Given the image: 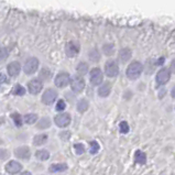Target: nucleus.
Returning <instances> with one entry per match:
<instances>
[{
    "mask_svg": "<svg viewBox=\"0 0 175 175\" xmlns=\"http://www.w3.org/2000/svg\"><path fill=\"white\" fill-rule=\"evenodd\" d=\"M171 70H172L173 73H175V60L171 63Z\"/></svg>",
    "mask_w": 175,
    "mask_h": 175,
    "instance_id": "36",
    "label": "nucleus"
},
{
    "mask_svg": "<svg viewBox=\"0 0 175 175\" xmlns=\"http://www.w3.org/2000/svg\"><path fill=\"white\" fill-rule=\"evenodd\" d=\"M22 165L17 161H10L6 165V171H7L9 174H17L21 171Z\"/></svg>",
    "mask_w": 175,
    "mask_h": 175,
    "instance_id": "13",
    "label": "nucleus"
},
{
    "mask_svg": "<svg viewBox=\"0 0 175 175\" xmlns=\"http://www.w3.org/2000/svg\"><path fill=\"white\" fill-rule=\"evenodd\" d=\"M38 67H39V60L35 57H31L25 62L23 70H25V74L31 75V74H34L38 71Z\"/></svg>",
    "mask_w": 175,
    "mask_h": 175,
    "instance_id": "2",
    "label": "nucleus"
},
{
    "mask_svg": "<svg viewBox=\"0 0 175 175\" xmlns=\"http://www.w3.org/2000/svg\"><path fill=\"white\" fill-rule=\"evenodd\" d=\"M110 92H111V85H110V83H105L98 89V94H99L100 97H107V96H109Z\"/></svg>",
    "mask_w": 175,
    "mask_h": 175,
    "instance_id": "16",
    "label": "nucleus"
},
{
    "mask_svg": "<svg viewBox=\"0 0 175 175\" xmlns=\"http://www.w3.org/2000/svg\"><path fill=\"white\" fill-rule=\"evenodd\" d=\"M142 71H143V66L140 62H132L127 68L126 74L129 79H137L139 76L141 75Z\"/></svg>",
    "mask_w": 175,
    "mask_h": 175,
    "instance_id": "1",
    "label": "nucleus"
},
{
    "mask_svg": "<svg viewBox=\"0 0 175 175\" xmlns=\"http://www.w3.org/2000/svg\"><path fill=\"white\" fill-rule=\"evenodd\" d=\"M50 126H51V120H50V118H47V117H44V118H42V119L38 122V128H39V129H46V128H49Z\"/></svg>",
    "mask_w": 175,
    "mask_h": 175,
    "instance_id": "21",
    "label": "nucleus"
},
{
    "mask_svg": "<svg viewBox=\"0 0 175 175\" xmlns=\"http://www.w3.org/2000/svg\"><path fill=\"white\" fill-rule=\"evenodd\" d=\"M11 92H12V95H16V96H23L25 94V89L22 87L21 85H16L15 87L12 88Z\"/></svg>",
    "mask_w": 175,
    "mask_h": 175,
    "instance_id": "24",
    "label": "nucleus"
},
{
    "mask_svg": "<svg viewBox=\"0 0 175 175\" xmlns=\"http://www.w3.org/2000/svg\"><path fill=\"white\" fill-rule=\"evenodd\" d=\"M102 51L105 52L106 55H112V54H114V45H111V44H106V45H104V47H102Z\"/></svg>",
    "mask_w": 175,
    "mask_h": 175,
    "instance_id": "30",
    "label": "nucleus"
},
{
    "mask_svg": "<svg viewBox=\"0 0 175 175\" xmlns=\"http://www.w3.org/2000/svg\"><path fill=\"white\" fill-rule=\"evenodd\" d=\"M89 146H90L89 151L92 154H96L99 151V144L97 143V141H92L89 143Z\"/></svg>",
    "mask_w": 175,
    "mask_h": 175,
    "instance_id": "28",
    "label": "nucleus"
},
{
    "mask_svg": "<svg viewBox=\"0 0 175 175\" xmlns=\"http://www.w3.org/2000/svg\"><path fill=\"white\" fill-rule=\"evenodd\" d=\"M88 106H89V104H88L87 100L82 99V100H79L77 104V110L79 112H85L86 110L88 109Z\"/></svg>",
    "mask_w": 175,
    "mask_h": 175,
    "instance_id": "22",
    "label": "nucleus"
},
{
    "mask_svg": "<svg viewBox=\"0 0 175 175\" xmlns=\"http://www.w3.org/2000/svg\"><path fill=\"white\" fill-rule=\"evenodd\" d=\"M90 83L95 86L102 83V72L100 68L96 67L92 70V72H90Z\"/></svg>",
    "mask_w": 175,
    "mask_h": 175,
    "instance_id": "9",
    "label": "nucleus"
},
{
    "mask_svg": "<svg viewBox=\"0 0 175 175\" xmlns=\"http://www.w3.org/2000/svg\"><path fill=\"white\" fill-rule=\"evenodd\" d=\"M20 175H32V174H31L30 172H28V171H27V172H22Z\"/></svg>",
    "mask_w": 175,
    "mask_h": 175,
    "instance_id": "38",
    "label": "nucleus"
},
{
    "mask_svg": "<svg viewBox=\"0 0 175 175\" xmlns=\"http://www.w3.org/2000/svg\"><path fill=\"white\" fill-rule=\"evenodd\" d=\"M74 149H75L76 154H79V155L85 152V146H84V144H82V143H76L75 146H74Z\"/></svg>",
    "mask_w": 175,
    "mask_h": 175,
    "instance_id": "31",
    "label": "nucleus"
},
{
    "mask_svg": "<svg viewBox=\"0 0 175 175\" xmlns=\"http://www.w3.org/2000/svg\"><path fill=\"white\" fill-rule=\"evenodd\" d=\"M71 87L72 90L75 92H83L85 88V80L80 76H74L71 80Z\"/></svg>",
    "mask_w": 175,
    "mask_h": 175,
    "instance_id": "5",
    "label": "nucleus"
},
{
    "mask_svg": "<svg viewBox=\"0 0 175 175\" xmlns=\"http://www.w3.org/2000/svg\"><path fill=\"white\" fill-rule=\"evenodd\" d=\"M35 156H37V159L40 161H46V160H49V158H50V152L46 150H39L35 152Z\"/></svg>",
    "mask_w": 175,
    "mask_h": 175,
    "instance_id": "19",
    "label": "nucleus"
},
{
    "mask_svg": "<svg viewBox=\"0 0 175 175\" xmlns=\"http://www.w3.org/2000/svg\"><path fill=\"white\" fill-rule=\"evenodd\" d=\"M15 154L17 158L21 159V160H29L31 156V151L28 146H20V148L16 149Z\"/></svg>",
    "mask_w": 175,
    "mask_h": 175,
    "instance_id": "12",
    "label": "nucleus"
},
{
    "mask_svg": "<svg viewBox=\"0 0 175 175\" xmlns=\"http://www.w3.org/2000/svg\"><path fill=\"white\" fill-rule=\"evenodd\" d=\"M11 118L13 119V121H15V123H16V126H17V127H21L22 126V119H21V116H20L19 114L15 112V114H11Z\"/></svg>",
    "mask_w": 175,
    "mask_h": 175,
    "instance_id": "29",
    "label": "nucleus"
},
{
    "mask_svg": "<svg viewBox=\"0 0 175 175\" xmlns=\"http://www.w3.org/2000/svg\"><path fill=\"white\" fill-rule=\"evenodd\" d=\"M89 57L90 60H92V62H98L99 61V54H98V52L96 51V50H92V52L89 53Z\"/></svg>",
    "mask_w": 175,
    "mask_h": 175,
    "instance_id": "32",
    "label": "nucleus"
},
{
    "mask_svg": "<svg viewBox=\"0 0 175 175\" xmlns=\"http://www.w3.org/2000/svg\"><path fill=\"white\" fill-rule=\"evenodd\" d=\"M66 108V104L64 100H58L57 104H56V110L57 111H62Z\"/></svg>",
    "mask_w": 175,
    "mask_h": 175,
    "instance_id": "34",
    "label": "nucleus"
},
{
    "mask_svg": "<svg viewBox=\"0 0 175 175\" xmlns=\"http://www.w3.org/2000/svg\"><path fill=\"white\" fill-rule=\"evenodd\" d=\"M25 123H28V124H33L34 122L37 121L38 120V116L35 114H25Z\"/></svg>",
    "mask_w": 175,
    "mask_h": 175,
    "instance_id": "23",
    "label": "nucleus"
},
{
    "mask_svg": "<svg viewBox=\"0 0 175 175\" xmlns=\"http://www.w3.org/2000/svg\"><path fill=\"white\" fill-rule=\"evenodd\" d=\"M8 55H9V52L6 47H0V63L5 62L8 58Z\"/></svg>",
    "mask_w": 175,
    "mask_h": 175,
    "instance_id": "26",
    "label": "nucleus"
},
{
    "mask_svg": "<svg viewBox=\"0 0 175 175\" xmlns=\"http://www.w3.org/2000/svg\"><path fill=\"white\" fill-rule=\"evenodd\" d=\"M6 82H7V77H6V75H3V74H0V84L6 83Z\"/></svg>",
    "mask_w": 175,
    "mask_h": 175,
    "instance_id": "35",
    "label": "nucleus"
},
{
    "mask_svg": "<svg viewBox=\"0 0 175 175\" xmlns=\"http://www.w3.org/2000/svg\"><path fill=\"white\" fill-rule=\"evenodd\" d=\"M171 95H172V97H173V98H174V99H175V87H174V88H173V89H172V92H171Z\"/></svg>",
    "mask_w": 175,
    "mask_h": 175,
    "instance_id": "37",
    "label": "nucleus"
},
{
    "mask_svg": "<svg viewBox=\"0 0 175 175\" xmlns=\"http://www.w3.org/2000/svg\"><path fill=\"white\" fill-rule=\"evenodd\" d=\"M170 77H171L170 71H168V68H163V70H161V71L156 74V83H158L159 85H163V84L168 83Z\"/></svg>",
    "mask_w": 175,
    "mask_h": 175,
    "instance_id": "10",
    "label": "nucleus"
},
{
    "mask_svg": "<svg viewBox=\"0 0 175 175\" xmlns=\"http://www.w3.org/2000/svg\"><path fill=\"white\" fill-rule=\"evenodd\" d=\"M56 98H57V92L52 88H50V89H46L44 92L43 96H42V102L45 105H51L55 101Z\"/></svg>",
    "mask_w": 175,
    "mask_h": 175,
    "instance_id": "7",
    "label": "nucleus"
},
{
    "mask_svg": "<svg viewBox=\"0 0 175 175\" xmlns=\"http://www.w3.org/2000/svg\"><path fill=\"white\" fill-rule=\"evenodd\" d=\"M20 70H21V67H20V64L18 63V62H11L7 67L8 74H9L11 77H16V76L19 75Z\"/></svg>",
    "mask_w": 175,
    "mask_h": 175,
    "instance_id": "14",
    "label": "nucleus"
},
{
    "mask_svg": "<svg viewBox=\"0 0 175 175\" xmlns=\"http://www.w3.org/2000/svg\"><path fill=\"white\" fill-rule=\"evenodd\" d=\"M0 175H1V174H0Z\"/></svg>",
    "mask_w": 175,
    "mask_h": 175,
    "instance_id": "39",
    "label": "nucleus"
},
{
    "mask_svg": "<svg viewBox=\"0 0 175 175\" xmlns=\"http://www.w3.org/2000/svg\"><path fill=\"white\" fill-rule=\"evenodd\" d=\"M28 88H29V92L33 95L35 94H39L40 92L43 88V84L40 79H32L31 82H29L28 84Z\"/></svg>",
    "mask_w": 175,
    "mask_h": 175,
    "instance_id": "11",
    "label": "nucleus"
},
{
    "mask_svg": "<svg viewBox=\"0 0 175 175\" xmlns=\"http://www.w3.org/2000/svg\"><path fill=\"white\" fill-rule=\"evenodd\" d=\"M50 77H51V72H50V70L43 68L41 71V73H40V78H42V79H44V80H49Z\"/></svg>",
    "mask_w": 175,
    "mask_h": 175,
    "instance_id": "27",
    "label": "nucleus"
},
{
    "mask_svg": "<svg viewBox=\"0 0 175 175\" xmlns=\"http://www.w3.org/2000/svg\"><path fill=\"white\" fill-rule=\"evenodd\" d=\"M47 141V136L46 134H38L34 137L33 139V144L34 146H42V144L46 143Z\"/></svg>",
    "mask_w": 175,
    "mask_h": 175,
    "instance_id": "18",
    "label": "nucleus"
},
{
    "mask_svg": "<svg viewBox=\"0 0 175 175\" xmlns=\"http://www.w3.org/2000/svg\"><path fill=\"white\" fill-rule=\"evenodd\" d=\"M105 73L109 77H116L119 74V67L114 61H108L105 64Z\"/></svg>",
    "mask_w": 175,
    "mask_h": 175,
    "instance_id": "3",
    "label": "nucleus"
},
{
    "mask_svg": "<svg viewBox=\"0 0 175 175\" xmlns=\"http://www.w3.org/2000/svg\"><path fill=\"white\" fill-rule=\"evenodd\" d=\"M56 126L60 128H65L71 123V116L68 114H60L54 118Z\"/></svg>",
    "mask_w": 175,
    "mask_h": 175,
    "instance_id": "6",
    "label": "nucleus"
},
{
    "mask_svg": "<svg viewBox=\"0 0 175 175\" xmlns=\"http://www.w3.org/2000/svg\"><path fill=\"white\" fill-rule=\"evenodd\" d=\"M130 58H131V50L127 49V47H124V49L120 50V52H119V60L122 62V63H126V62H128Z\"/></svg>",
    "mask_w": 175,
    "mask_h": 175,
    "instance_id": "15",
    "label": "nucleus"
},
{
    "mask_svg": "<svg viewBox=\"0 0 175 175\" xmlns=\"http://www.w3.org/2000/svg\"><path fill=\"white\" fill-rule=\"evenodd\" d=\"M134 156H136V162L139 163V164H144L146 162V155L142 151L138 150L134 154Z\"/></svg>",
    "mask_w": 175,
    "mask_h": 175,
    "instance_id": "20",
    "label": "nucleus"
},
{
    "mask_svg": "<svg viewBox=\"0 0 175 175\" xmlns=\"http://www.w3.org/2000/svg\"><path fill=\"white\" fill-rule=\"evenodd\" d=\"M70 75L68 73H65V72H62V73L57 74L55 77V80H54V83H55V86L58 88H64L68 85L70 83Z\"/></svg>",
    "mask_w": 175,
    "mask_h": 175,
    "instance_id": "4",
    "label": "nucleus"
},
{
    "mask_svg": "<svg viewBox=\"0 0 175 175\" xmlns=\"http://www.w3.org/2000/svg\"><path fill=\"white\" fill-rule=\"evenodd\" d=\"M77 72L79 75H85L86 73L88 72V65L85 63V62H82V63H79L77 65Z\"/></svg>",
    "mask_w": 175,
    "mask_h": 175,
    "instance_id": "25",
    "label": "nucleus"
},
{
    "mask_svg": "<svg viewBox=\"0 0 175 175\" xmlns=\"http://www.w3.org/2000/svg\"><path fill=\"white\" fill-rule=\"evenodd\" d=\"M50 172L56 173V172H64V171L67 170V165L66 164H62V163H58V164H52L50 166Z\"/></svg>",
    "mask_w": 175,
    "mask_h": 175,
    "instance_id": "17",
    "label": "nucleus"
},
{
    "mask_svg": "<svg viewBox=\"0 0 175 175\" xmlns=\"http://www.w3.org/2000/svg\"><path fill=\"white\" fill-rule=\"evenodd\" d=\"M79 52V44L77 42H68L65 46V53L68 57H74L76 56Z\"/></svg>",
    "mask_w": 175,
    "mask_h": 175,
    "instance_id": "8",
    "label": "nucleus"
},
{
    "mask_svg": "<svg viewBox=\"0 0 175 175\" xmlns=\"http://www.w3.org/2000/svg\"><path fill=\"white\" fill-rule=\"evenodd\" d=\"M120 132H122V133H127V132L129 131V124L127 123L126 121H122L120 122Z\"/></svg>",
    "mask_w": 175,
    "mask_h": 175,
    "instance_id": "33",
    "label": "nucleus"
}]
</instances>
